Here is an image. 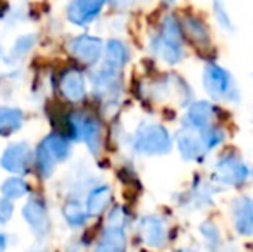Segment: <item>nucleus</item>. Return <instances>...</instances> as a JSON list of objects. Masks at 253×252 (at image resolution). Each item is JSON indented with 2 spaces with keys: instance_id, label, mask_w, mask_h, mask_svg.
Here are the masks:
<instances>
[{
  "instance_id": "obj_17",
  "label": "nucleus",
  "mask_w": 253,
  "mask_h": 252,
  "mask_svg": "<svg viewBox=\"0 0 253 252\" xmlns=\"http://www.w3.org/2000/svg\"><path fill=\"white\" fill-rule=\"evenodd\" d=\"M103 55H105L103 66L109 67V69L121 71L126 66V62L129 61V49L121 40H110L105 45V54Z\"/></svg>"
},
{
  "instance_id": "obj_16",
  "label": "nucleus",
  "mask_w": 253,
  "mask_h": 252,
  "mask_svg": "<svg viewBox=\"0 0 253 252\" xmlns=\"http://www.w3.org/2000/svg\"><path fill=\"white\" fill-rule=\"evenodd\" d=\"M24 219L28 221V225L38 233H45L48 232V226H50V221H48V214H47V207L45 204L40 201V199H31L28 201V204L24 205L23 209Z\"/></svg>"
},
{
  "instance_id": "obj_13",
  "label": "nucleus",
  "mask_w": 253,
  "mask_h": 252,
  "mask_svg": "<svg viewBox=\"0 0 253 252\" xmlns=\"http://www.w3.org/2000/svg\"><path fill=\"white\" fill-rule=\"evenodd\" d=\"M59 90L67 101L71 102H80L84 97L86 92V83H84V76L78 69H69L60 76L59 81Z\"/></svg>"
},
{
  "instance_id": "obj_8",
  "label": "nucleus",
  "mask_w": 253,
  "mask_h": 252,
  "mask_svg": "<svg viewBox=\"0 0 253 252\" xmlns=\"http://www.w3.org/2000/svg\"><path fill=\"white\" fill-rule=\"evenodd\" d=\"M31 162V152L30 145L26 142H17L12 144L5 149V152L0 157V164L3 169L10 173H16V175H23L30 169Z\"/></svg>"
},
{
  "instance_id": "obj_32",
  "label": "nucleus",
  "mask_w": 253,
  "mask_h": 252,
  "mask_svg": "<svg viewBox=\"0 0 253 252\" xmlns=\"http://www.w3.org/2000/svg\"><path fill=\"white\" fill-rule=\"evenodd\" d=\"M250 175H253V168H252V169H250Z\"/></svg>"
},
{
  "instance_id": "obj_5",
  "label": "nucleus",
  "mask_w": 253,
  "mask_h": 252,
  "mask_svg": "<svg viewBox=\"0 0 253 252\" xmlns=\"http://www.w3.org/2000/svg\"><path fill=\"white\" fill-rule=\"evenodd\" d=\"M67 130L69 138L83 140L93 154H98L102 149V126L95 118L83 112H73L67 116Z\"/></svg>"
},
{
  "instance_id": "obj_22",
  "label": "nucleus",
  "mask_w": 253,
  "mask_h": 252,
  "mask_svg": "<svg viewBox=\"0 0 253 252\" xmlns=\"http://www.w3.org/2000/svg\"><path fill=\"white\" fill-rule=\"evenodd\" d=\"M198 131V137H200L203 149L209 152H212L213 149H217L224 140H226V131L222 130L219 125H212V126H207L203 130H197Z\"/></svg>"
},
{
  "instance_id": "obj_18",
  "label": "nucleus",
  "mask_w": 253,
  "mask_h": 252,
  "mask_svg": "<svg viewBox=\"0 0 253 252\" xmlns=\"http://www.w3.org/2000/svg\"><path fill=\"white\" fill-rule=\"evenodd\" d=\"M24 123V114L16 107H0V137H10L21 130Z\"/></svg>"
},
{
  "instance_id": "obj_30",
  "label": "nucleus",
  "mask_w": 253,
  "mask_h": 252,
  "mask_svg": "<svg viewBox=\"0 0 253 252\" xmlns=\"http://www.w3.org/2000/svg\"><path fill=\"white\" fill-rule=\"evenodd\" d=\"M5 249V237L0 233V251H3Z\"/></svg>"
},
{
  "instance_id": "obj_1",
  "label": "nucleus",
  "mask_w": 253,
  "mask_h": 252,
  "mask_svg": "<svg viewBox=\"0 0 253 252\" xmlns=\"http://www.w3.org/2000/svg\"><path fill=\"white\" fill-rule=\"evenodd\" d=\"M152 52L169 66H176L186 57L184 50V35L181 30V21L174 14H167L162 19L160 30L152 38Z\"/></svg>"
},
{
  "instance_id": "obj_19",
  "label": "nucleus",
  "mask_w": 253,
  "mask_h": 252,
  "mask_svg": "<svg viewBox=\"0 0 253 252\" xmlns=\"http://www.w3.org/2000/svg\"><path fill=\"white\" fill-rule=\"evenodd\" d=\"M110 201H112V190L107 185H100L97 189L90 192L86 199V212L88 214H102L107 207H109Z\"/></svg>"
},
{
  "instance_id": "obj_14",
  "label": "nucleus",
  "mask_w": 253,
  "mask_h": 252,
  "mask_svg": "<svg viewBox=\"0 0 253 252\" xmlns=\"http://www.w3.org/2000/svg\"><path fill=\"white\" fill-rule=\"evenodd\" d=\"M93 87L102 97H116L121 90V71L103 66L93 74Z\"/></svg>"
},
{
  "instance_id": "obj_2",
  "label": "nucleus",
  "mask_w": 253,
  "mask_h": 252,
  "mask_svg": "<svg viewBox=\"0 0 253 252\" xmlns=\"http://www.w3.org/2000/svg\"><path fill=\"white\" fill-rule=\"evenodd\" d=\"M203 88L205 92L219 102L238 104L241 101L240 88L234 81L233 74L217 62H209L203 67Z\"/></svg>"
},
{
  "instance_id": "obj_29",
  "label": "nucleus",
  "mask_w": 253,
  "mask_h": 252,
  "mask_svg": "<svg viewBox=\"0 0 253 252\" xmlns=\"http://www.w3.org/2000/svg\"><path fill=\"white\" fill-rule=\"evenodd\" d=\"M109 2L112 3L116 9H126V7H129L134 0H109Z\"/></svg>"
},
{
  "instance_id": "obj_3",
  "label": "nucleus",
  "mask_w": 253,
  "mask_h": 252,
  "mask_svg": "<svg viewBox=\"0 0 253 252\" xmlns=\"http://www.w3.org/2000/svg\"><path fill=\"white\" fill-rule=\"evenodd\" d=\"M172 137L160 123H143L133 137V151L140 155H166L172 151Z\"/></svg>"
},
{
  "instance_id": "obj_20",
  "label": "nucleus",
  "mask_w": 253,
  "mask_h": 252,
  "mask_svg": "<svg viewBox=\"0 0 253 252\" xmlns=\"http://www.w3.org/2000/svg\"><path fill=\"white\" fill-rule=\"evenodd\" d=\"M124 251H126L124 230L116 228V226H107L100 246L97 247V252H124Z\"/></svg>"
},
{
  "instance_id": "obj_31",
  "label": "nucleus",
  "mask_w": 253,
  "mask_h": 252,
  "mask_svg": "<svg viewBox=\"0 0 253 252\" xmlns=\"http://www.w3.org/2000/svg\"><path fill=\"white\" fill-rule=\"evenodd\" d=\"M160 2H162L166 7H170V5H174V3H176V0H160Z\"/></svg>"
},
{
  "instance_id": "obj_9",
  "label": "nucleus",
  "mask_w": 253,
  "mask_h": 252,
  "mask_svg": "<svg viewBox=\"0 0 253 252\" xmlns=\"http://www.w3.org/2000/svg\"><path fill=\"white\" fill-rule=\"evenodd\" d=\"M105 2L107 0H71L67 5V17L71 23L84 26L100 14Z\"/></svg>"
},
{
  "instance_id": "obj_21",
  "label": "nucleus",
  "mask_w": 253,
  "mask_h": 252,
  "mask_svg": "<svg viewBox=\"0 0 253 252\" xmlns=\"http://www.w3.org/2000/svg\"><path fill=\"white\" fill-rule=\"evenodd\" d=\"M40 145L48 152V154L52 155V159L55 162L64 161V159H66L67 155L71 154L69 140H67L66 137H62V135H59V133L48 135V137L45 138V140L42 142Z\"/></svg>"
},
{
  "instance_id": "obj_23",
  "label": "nucleus",
  "mask_w": 253,
  "mask_h": 252,
  "mask_svg": "<svg viewBox=\"0 0 253 252\" xmlns=\"http://www.w3.org/2000/svg\"><path fill=\"white\" fill-rule=\"evenodd\" d=\"M0 192H2L5 199L12 201V199H19V197H23L24 194H28V185H26L24 180L16 178V176H14V178H9L2 183Z\"/></svg>"
},
{
  "instance_id": "obj_6",
  "label": "nucleus",
  "mask_w": 253,
  "mask_h": 252,
  "mask_svg": "<svg viewBox=\"0 0 253 252\" xmlns=\"http://www.w3.org/2000/svg\"><path fill=\"white\" fill-rule=\"evenodd\" d=\"M217 107L209 101H195L188 105L186 114L183 118V126L190 130H203L207 126L215 125Z\"/></svg>"
},
{
  "instance_id": "obj_11",
  "label": "nucleus",
  "mask_w": 253,
  "mask_h": 252,
  "mask_svg": "<svg viewBox=\"0 0 253 252\" xmlns=\"http://www.w3.org/2000/svg\"><path fill=\"white\" fill-rule=\"evenodd\" d=\"M73 52L78 59L86 66H93L103 54V44L100 38L83 35L73 42Z\"/></svg>"
},
{
  "instance_id": "obj_12",
  "label": "nucleus",
  "mask_w": 253,
  "mask_h": 252,
  "mask_svg": "<svg viewBox=\"0 0 253 252\" xmlns=\"http://www.w3.org/2000/svg\"><path fill=\"white\" fill-rule=\"evenodd\" d=\"M233 218L238 233L245 237L253 235V199L240 197L233 202Z\"/></svg>"
},
{
  "instance_id": "obj_10",
  "label": "nucleus",
  "mask_w": 253,
  "mask_h": 252,
  "mask_svg": "<svg viewBox=\"0 0 253 252\" xmlns=\"http://www.w3.org/2000/svg\"><path fill=\"white\" fill-rule=\"evenodd\" d=\"M181 30H183L184 38H188L198 49H205L212 45V37H210L209 26L205 24V21H202L200 17L193 16V14H188V16L183 17Z\"/></svg>"
},
{
  "instance_id": "obj_26",
  "label": "nucleus",
  "mask_w": 253,
  "mask_h": 252,
  "mask_svg": "<svg viewBox=\"0 0 253 252\" xmlns=\"http://www.w3.org/2000/svg\"><path fill=\"white\" fill-rule=\"evenodd\" d=\"M35 38H37L35 35H24V37H21L19 40H16V44H14L12 52H10V54H12L14 57H23V55H26L28 52L33 49Z\"/></svg>"
},
{
  "instance_id": "obj_25",
  "label": "nucleus",
  "mask_w": 253,
  "mask_h": 252,
  "mask_svg": "<svg viewBox=\"0 0 253 252\" xmlns=\"http://www.w3.org/2000/svg\"><path fill=\"white\" fill-rule=\"evenodd\" d=\"M64 214H66L69 225H73V226H80L86 221V214H84V211L80 207V204H74V202H71V204L66 205Z\"/></svg>"
},
{
  "instance_id": "obj_4",
  "label": "nucleus",
  "mask_w": 253,
  "mask_h": 252,
  "mask_svg": "<svg viewBox=\"0 0 253 252\" xmlns=\"http://www.w3.org/2000/svg\"><path fill=\"white\" fill-rule=\"evenodd\" d=\"M250 176V168L238 152L227 151L219 154L213 162V180L229 187H240Z\"/></svg>"
},
{
  "instance_id": "obj_27",
  "label": "nucleus",
  "mask_w": 253,
  "mask_h": 252,
  "mask_svg": "<svg viewBox=\"0 0 253 252\" xmlns=\"http://www.w3.org/2000/svg\"><path fill=\"white\" fill-rule=\"evenodd\" d=\"M12 216V202L9 199L0 201V223H7Z\"/></svg>"
},
{
  "instance_id": "obj_28",
  "label": "nucleus",
  "mask_w": 253,
  "mask_h": 252,
  "mask_svg": "<svg viewBox=\"0 0 253 252\" xmlns=\"http://www.w3.org/2000/svg\"><path fill=\"white\" fill-rule=\"evenodd\" d=\"M200 232L210 240V242H213V240L217 242V240H219V232H217L215 226L210 225V223H205V225H203L202 228H200Z\"/></svg>"
},
{
  "instance_id": "obj_7",
  "label": "nucleus",
  "mask_w": 253,
  "mask_h": 252,
  "mask_svg": "<svg viewBox=\"0 0 253 252\" xmlns=\"http://www.w3.org/2000/svg\"><path fill=\"white\" fill-rule=\"evenodd\" d=\"M176 144L177 151H179L181 157L184 161L190 162H202L207 155V151L203 149V144L198 137L197 130H190V128H181L176 133Z\"/></svg>"
},
{
  "instance_id": "obj_24",
  "label": "nucleus",
  "mask_w": 253,
  "mask_h": 252,
  "mask_svg": "<svg viewBox=\"0 0 253 252\" xmlns=\"http://www.w3.org/2000/svg\"><path fill=\"white\" fill-rule=\"evenodd\" d=\"M212 12L215 17V23L220 26V30L224 31H234V23L231 19L229 12H227V7L222 0H213L212 2Z\"/></svg>"
},
{
  "instance_id": "obj_15",
  "label": "nucleus",
  "mask_w": 253,
  "mask_h": 252,
  "mask_svg": "<svg viewBox=\"0 0 253 252\" xmlns=\"http://www.w3.org/2000/svg\"><path fill=\"white\" fill-rule=\"evenodd\" d=\"M141 237L152 247H162L167 240V226L159 216H147L141 219Z\"/></svg>"
}]
</instances>
